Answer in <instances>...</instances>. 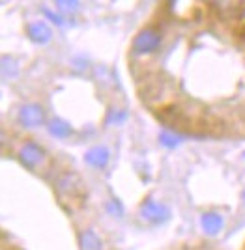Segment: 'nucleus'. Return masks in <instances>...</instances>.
<instances>
[{
    "label": "nucleus",
    "mask_w": 245,
    "mask_h": 250,
    "mask_svg": "<svg viewBox=\"0 0 245 250\" xmlns=\"http://www.w3.org/2000/svg\"><path fill=\"white\" fill-rule=\"evenodd\" d=\"M45 13H47V17H49V19H53L54 22H56V24H60V22H62V19H60V17H56V15H54L53 11H45Z\"/></svg>",
    "instance_id": "obj_12"
},
{
    "label": "nucleus",
    "mask_w": 245,
    "mask_h": 250,
    "mask_svg": "<svg viewBox=\"0 0 245 250\" xmlns=\"http://www.w3.org/2000/svg\"><path fill=\"white\" fill-rule=\"evenodd\" d=\"M140 217L146 219L148 222H163L169 217V209L165 208L163 204L154 202V200H146L140 206Z\"/></svg>",
    "instance_id": "obj_4"
},
{
    "label": "nucleus",
    "mask_w": 245,
    "mask_h": 250,
    "mask_svg": "<svg viewBox=\"0 0 245 250\" xmlns=\"http://www.w3.org/2000/svg\"><path fill=\"white\" fill-rule=\"evenodd\" d=\"M79 245H81V250H103V243L99 239V235L92 229H85L81 233Z\"/></svg>",
    "instance_id": "obj_8"
},
{
    "label": "nucleus",
    "mask_w": 245,
    "mask_h": 250,
    "mask_svg": "<svg viewBox=\"0 0 245 250\" xmlns=\"http://www.w3.org/2000/svg\"><path fill=\"white\" fill-rule=\"evenodd\" d=\"M161 142H163L165 146L174 147L176 144H178V136H176V135H171V133H163V135H161Z\"/></svg>",
    "instance_id": "obj_11"
},
{
    "label": "nucleus",
    "mask_w": 245,
    "mask_h": 250,
    "mask_svg": "<svg viewBox=\"0 0 245 250\" xmlns=\"http://www.w3.org/2000/svg\"><path fill=\"white\" fill-rule=\"evenodd\" d=\"M161 45V34L152 26H146L135 36L133 40V52L135 54H152Z\"/></svg>",
    "instance_id": "obj_2"
},
{
    "label": "nucleus",
    "mask_w": 245,
    "mask_h": 250,
    "mask_svg": "<svg viewBox=\"0 0 245 250\" xmlns=\"http://www.w3.org/2000/svg\"><path fill=\"white\" fill-rule=\"evenodd\" d=\"M85 159L90 167L105 168L107 163H109V149H107V147H101V146L92 147V149H88V151H86Z\"/></svg>",
    "instance_id": "obj_6"
},
{
    "label": "nucleus",
    "mask_w": 245,
    "mask_h": 250,
    "mask_svg": "<svg viewBox=\"0 0 245 250\" xmlns=\"http://www.w3.org/2000/svg\"><path fill=\"white\" fill-rule=\"evenodd\" d=\"M19 122L24 127H40L43 124V108L40 104H24L19 110Z\"/></svg>",
    "instance_id": "obj_5"
},
{
    "label": "nucleus",
    "mask_w": 245,
    "mask_h": 250,
    "mask_svg": "<svg viewBox=\"0 0 245 250\" xmlns=\"http://www.w3.org/2000/svg\"><path fill=\"white\" fill-rule=\"evenodd\" d=\"M58 6H66V10H71L77 6V2H58Z\"/></svg>",
    "instance_id": "obj_13"
},
{
    "label": "nucleus",
    "mask_w": 245,
    "mask_h": 250,
    "mask_svg": "<svg viewBox=\"0 0 245 250\" xmlns=\"http://www.w3.org/2000/svg\"><path fill=\"white\" fill-rule=\"evenodd\" d=\"M49 133L56 138H67V136L71 135V127L62 122V120H58V118H54L53 122L49 124Z\"/></svg>",
    "instance_id": "obj_10"
},
{
    "label": "nucleus",
    "mask_w": 245,
    "mask_h": 250,
    "mask_svg": "<svg viewBox=\"0 0 245 250\" xmlns=\"http://www.w3.org/2000/svg\"><path fill=\"white\" fill-rule=\"evenodd\" d=\"M19 159H21V163L24 165L26 168H40L47 161V153H45V149H43L40 144H36L32 140H28V142H24L19 149Z\"/></svg>",
    "instance_id": "obj_3"
},
{
    "label": "nucleus",
    "mask_w": 245,
    "mask_h": 250,
    "mask_svg": "<svg viewBox=\"0 0 245 250\" xmlns=\"http://www.w3.org/2000/svg\"><path fill=\"white\" fill-rule=\"evenodd\" d=\"M56 196L67 211H77L85 206L86 188L83 179L75 172H64L56 179Z\"/></svg>",
    "instance_id": "obj_1"
},
{
    "label": "nucleus",
    "mask_w": 245,
    "mask_h": 250,
    "mask_svg": "<svg viewBox=\"0 0 245 250\" xmlns=\"http://www.w3.org/2000/svg\"><path fill=\"white\" fill-rule=\"evenodd\" d=\"M26 30H28L30 40L36 43H47L51 40V30H49V26L45 22H30Z\"/></svg>",
    "instance_id": "obj_7"
},
{
    "label": "nucleus",
    "mask_w": 245,
    "mask_h": 250,
    "mask_svg": "<svg viewBox=\"0 0 245 250\" xmlns=\"http://www.w3.org/2000/svg\"><path fill=\"white\" fill-rule=\"evenodd\" d=\"M200 224H202V229L206 233L217 235L221 231V228H223V219L217 213H206L202 217V220H200Z\"/></svg>",
    "instance_id": "obj_9"
}]
</instances>
